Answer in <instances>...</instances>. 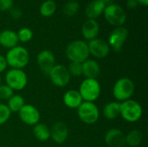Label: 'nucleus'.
<instances>
[{"instance_id":"27","label":"nucleus","mask_w":148,"mask_h":147,"mask_svg":"<svg viewBox=\"0 0 148 147\" xmlns=\"http://www.w3.org/2000/svg\"><path fill=\"white\" fill-rule=\"evenodd\" d=\"M16 35H17L18 41L23 43H27L29 41H31V39L33 38V31L27 27L21 28L16 32Z\"/></svg>"},{"instance_id":"19","label":"nucleus","mask_w":148,"mask_h":147,"mask_svg":"<svg viewBox=\"0 0 148 147\" xmlns=\"http://www.w3.org/2000/svg\"><path fill=\"white\" fill-rule=\"evenodd\" d=\"M62 101L67 107L70 109H77L83 102V100L78 90L70 89L63 94Z\"/></svg>"},{"instance_id":"28","label":"nucleus","mask_w":148,"mask_h":147,"mask_svg":"<svg viewBox=\"0 0 148 147\" xmlns=\"http://www.w3.org/2000/svg\"><path fill=\"white\" fill-rule=\"evenodd\" d=\"M67 68L71 77H79L82 75V66L80 62H70Z\"/></svg>"},{"instance_id":"16","label":"nucleus","mask_w":148,"mask_h":147,"mask_svg":"<svg viewBox=\"0 0 148 147\" xmlns=\"http://www.w3.org/2000/svg\"><path fill=\"white\" fill-rule=\"evenodd\" d=\"M100 32V24L96 20L87 19L82 25V35L86 41L97 38Z\"/></svg>"},{"instance_id":"38","label":"nucleus","mask_w":148,"mask_h":147,"mask_svg":"<svg viewBox=\"0 0 148 147\" xmlns=\"http://www.w3.org/2000/svg\"><path fill=\"white\" fill-rule=\"evenodd\" d=\"M68 1H76V2H77L78 0H68Z\"/></svg>"},{"instance_id":"26","label":"nucleus","mask_w":148,"mask_h":147,"mask_svg":"<svg viewBox=\"0 0 148 147\" xmlns=\"http://www.w3.org/2000/svg\"><path fill=\"white\" fill-rule=\"evenodd\" d=\"M80 5L78 3V2L76 1H68L62 8V11L63 14L68 16H75L78 10H79Z\"/></svg>"},{"instance_id":"5","label":"nucleus","mask_w":148,"mask_h":147,"mask_svg":"<svg viewBox=\"0 0 148 147\" xmlns=\"http://www.w3.org/2000/svg\"><path fill=\"white\" fill-rule=\"evenodd\" d=\"M143 115V108L141 105L133 100H127L121 102V112L120 116L127 122L135 123L138 122Z\"/></svg>"},{"instance_id":"36","label":"nucleus","mask_w":148,"mask_h":147,"mask_svg":"<svg viewBox=\"0 0 148 147\" xmlns=\"http://www.w3.org/2000/svg\"><path fill=\"white\" fill-rule=\"evenodd\" d=\"M106 5H108V4H110V3H113V0H101Z\"/></svg>"},{"instance_id":"33","label":"nucleus","mask_w":148,"mask_h":147,"mask_svg":"<svg viewBox=\"0 0 148 147\" xmlns=\"http://www.w3.org/2000/svg\"><path fill=\"white\" fill-rule=\"evenodd\" d=\"M8 68V64L5 59V56L0 54V74L4 72Z\"/></svg>"},{"instance_id":"7","label":"nucleus","mask_w":148,"mask_h":147,"mask_svg":"<svg viewBox=\"0 0 148 147\" xmlns=\"http://www.w3.org/2000/svg\"><path fill=\"white\" fill-rule=\"evenodd\" d=\"M4 81L13 91H22L28 84V75L23 69L10 68L5 74Z\"/></svg>"},{"instance_id":"3","label":"nucleus","mask_w":148,"mask_h":147,"mask_svg":"<svg viewBox=\"0 0 148 147\" xmlns=\"http://www.w3.org/2000/svg\"><path fill=\"white\" fill-rule=\"evenodd\" d=\"M134 91V82L128 77H121L118 79L113 87V95L118 102H123L132 99Z\"/></svg>"},{"instance_id":"11","label":"nucleus","mask_w":148,"mask_h":147,"mask_svg":"<svg viewBox=\"0 0 148 147\" xmlns=\"http://www.w3.org/2000/svg\"><path fill=\"white\" fill-rule=\"evenodd\" d=\"M89 55H92L95 59L106 58L110 53V47L107 41L101 38H95L88 42Z\"/></svg>"},{"instance_id":"34","label":"nucleus","mask_w":148,"mask_h":147,"mask_svg":"<svg viewBox=\"0 0 148 147\" xmlns=\"http://www.w3.org/2000/svg\"><path fill=\"white\" fill-rule=\"evenodd\" d=\"M126 5L129 9H135V8L138 7L139 3H138V2L136 0H127Z\"/></svg>"},{"instance_id":"31","label":"nucleus","mask_w":148,"mask_h":147,"mask_svg":"<svg viewBox=\"0 0 148 147\" xmlns=\"http://www.w3.org/2000/svg\"><path fill=\"white\" fill-rule=\"evenodd\" d=\"M14 4L13 0H0V11H9Z\"/></svg>"},{"instance_id":"15","label":"nucleus","mask_w":148,"mask_h":147,"mask_svg":"<svg viewBox=\"0 0 148 147\" xmlns=\"http://www.w3.org/2000/svg\"><path fill=\"white\" fill-rule=\"evenodd\" d=\"M104 141L109 147H123L126 146L125 134L119 128L109 129L105 133Z\"/></svg>"},{"instance_id":"13","label":"nucleus","mask_w":148,"mask_h":147,"mask_svg":"<svg viewBox=\"0 0 148 147\" xmlns=\"http://www.w3.org/2000/svg\"><path fill=\"white\" fill-rule=\"evenodd\" d=\"M36 63L39 69L48 75L49 72L56 65V57L52 51L49 49H43L40 51L36 55Z\"/></svg>"},{"instance_id":"21","label":"nucleus","mask_w":148,"mask_h":147,"mask_svg":"<svg viewBox=\"0 0 148 147\" xmlns=\"http://www.w3.org/2000/svg\"><path fill=\"white\" fill-rule=\"evenodd\" d=\"M121 112V102L116 101H110L103 107L102 114L108 120H114L120 116Z\"/></svg>"},{"instance_id":"32","label":"nucleus","mask_w":148,"mask_h":147,"mask_svg":"<svg viewBox=\"0 0 148 147\" xmlns=\"http://www.w3.org/2000/svg\"><path fill=\"white\" fill-rule=\"evenodd\" d=\"M9 14L10 16V17L14 20H17L20 19L23 16V12L21 10V9L19 8H14L12 7L10 10H9Z\"/></svg>"},{"instance_id":"6","label":"nucleus","mask_w":148,"mask_h":147,"mask_svg":"<svg viewBox=\"0 0 148 147\" xmlns=\"http://www.w3.org/2000/svg\"><path fill=\"white\" fill-rule=\"evenodd\" d=\"M103 16L105 20L114 28L123 26L127 17L125 10L121 5L114 3L106 5Z\"/></svg>"},{"instance_id":"37","label":"nucleus","mask_w":148,"mask_h":147,"mask_svg":"<svg viewBox=\"0 0 148 147\" xmlns=\"http://www.w3.org/2000/svg\"><path fill=\"white\" fill-rule=\"evenodd\" d=\"M0 84H2V78H1V75H0Z\"/></svg>"},{"instance_id":"39","label":"nucleus","mask_w":148,"mask_h":147,"mask_svg":"<svg viewBox=\"0 0 148 147\" xmlns=\"http://www.w3.org/2000/svg\"><path fill=\"white\" fill-rule=\"evenodd\" d=\"M0 147H9V146H1Z\"/></svg>"},{"instance_id":"9","label":"nucleus","mask_w":148,"mask_h":147,"mask_svg":"<svg viewBox=\"0 0 148 147\" xmlns=\"http://www.w3.org/2000/svg\"><path fill=\"white\" fill-rule=\"evenodd\" d=\"M48 76L51 83L57 88H64L68 86L71 79L67 67L62 64H56L49 72Z\"/></svg>"},{"instance_id":"12","label":"nucleus","mask_w":148,"mask_h":147,"mask_svg":"<svg viewBox=\"0 0 148 147\" xmlns=\"http://www.w3.org/2000/svg\"><path fill=\"white\" fill-rule=\"evenodd\" d=\"M17 113L20 120L27 126H34L40 122V112L35 106L31 104H25Z\"/></svg>"},{"instance_id":"14","label":"nucleus","mask_w":148,"mask_h":147,"mask_svg":"<svg viewBox=\"0 0 148 147\" xmlns=\"http://www.w3.org/2000/svg\"><path fill=\"white\" fill-rule=\"evenodd\" d=\"M69 138V127L63 121L54 123L50 128V139L58 145L63 144Z\"/></svg>"},{"instance_id":"20","label":"nucleus","mask_w":148,"mask_h":147,"mask_svg":"<svg viewBox=\"0 0 148 147\" xmlns=\"http://www.w3.org/2000/svg\"><path fill=\"white\" fill-rule=\"evenodd\" d=\"M16 32L12 29H4L0 32V45L5 49H10L18 45Z\"/></svg>"},{"instance_id":"30","label":"nucleus","mask_w":148,"mask_h":147,"mask_svg":"<svg viewBox=\"0 0 148 147\" xmlns=\"http://www.w3.org/2000/svg\"><path fill=\"white\" fill-rule=\"evenodd\" d=\"M14 94V91L6 84H0V100L8 101Z\"/></svg>"},{"instance_id":"8","label":"nucleus","mask_w":148,"mask_h":147,"mask_svg":"<svg viewBox=\"0 0 148 147\" xmlns=\"http://www.w3.org/2000/svg\"><path fill=\"white\" fill-rule=\"evenodd\" d=\"M76 110L80 120L84 124L93 125L100 119V110L95 102L83 101Z\"/></svg>"},{"instance_id":"18","label":"nucleus","mask_w":148,"mask_h":147,"mask_svg":"<svg viewBox=\"0 0 148 147\" xmlns=\"http://www.w3.org/2000/svg\"><path fill=\"white\" fill-rule=\"evenodd\" d=\"M106 4L101 0H93L89 2L85 8V15L88 19L96 20L101 15L105 10Z\"/></svg>"},{"instance_id":"4","label":"nucleus","mask_w":148,"mask_h":147,"mask_svg":"<svg viewBox=\"0 0 148 147\" xmlns=\"http://www.w3.org/2000/svg\"><path fill=\"white\" fill-rule=\"evenodd\" d=\"M83 101L95 102L101 94V86L97 79L85 78L80 84L79 90Z\"/></svg>"},{"instance_id":"10","label":"nucleus","mask_w":148,"mask_h":147,"mask_svg":"<svg viewBox=\"0 0 148 147\" xmlns=\"http://www.w3.org/2000/svg\"><path fill=\"white\" fill-rule=\"evenodd\" d=\"M128 37V30L126 27H115L109 34L108 38V43L114 51H121Z\"/></svg>"},{"instance_id":"35","label":"nucleus","mask_w":148,"mask_h":147,"mask_svg":"<svg viewBox=\"0 0 148 147\" xmlns=\"http://www.w3.org/2000/svg\"><path fill=\"white\" fill-rule=\"evenodd\" d=\"M138 2L139 4L142 5V6H147L148 5V0H136Z\"/></svg>"},{"instance_id":"1","label":"nucleus","mask_w":148,"mask_h":147,"mask_svg":"<svg viewBox=\"0 0 148 147\" xmlns=\"http://www.w3.org/2000/svg\"><path fill=\"white\" fill-rule=\"evenodd\" d=\"M4 56L8 67H10V68L23 69L29 62V53L28 49L20 45L8 49Z\"/></svg>"},{"instance_id":"2","label":"nucleus","mask_w":148,"mask_h":147,"mask_svg":"<svg viewBox=\"0 0 148 147\" xmlns=\"http://www.w3.org/2000/svg\"><path fill=\"white\" fill-rule=\"evenodd\" d=\"M65 55L69 62L82 63L89 58L88 42L85 40H74L70 42L65 49Z\"/></svg>"},{"instance_id":"22","label":"nucleus","mask_w":148,"mask_h":147,"mask_svg":"<svg viewBox=\"0 0 148 147\" xmlns=\"http://www.w3.org/2000/svg\"><path fill=\"white\" fill-rule=\"evenodd\" d=\"M33 135L40 142H46L50 139V128L44 123H37L33 126Z\"/></svg>"},{"instance_id":"24","label":"nucleus","mask_w":148,"mask_h":147,"mask_svg":"<svg viewBox=\"0 0 148 147\" xmlns=\"http://www.w3.org/2000/svg\"><path fill=\"white\" fill-rule=\"evenodd\" d=\"M7 107L11 112V113H18L21 108L25 105V101L21 94H13L8 101H7Z\"/></svg>"},{"instance_id":"23","label":"nucleus","mask_w":148,"mask_h":147,"mask_svg":"<svg viewBox=\"0 0 148 147\" xmlns=\"http://www.w3.org/2000/svg\"><path fill=\"white\" fill-rule=\"evenodd\" d=\"M142 139V132L138 129H134L125 135V142L128 147H138L141 144Z\"/></svg>"},{"instance_id":"25","label":"nucleus","mask_w":148,"mask_h":147,"mask_svg":"<svg viewBox=\"0 0 148 147\" xmlns=\"http://www.w3.org/2000/svg\"><path fill=\"white\" fill-rule=\"evenodd\" d=\"M56 10V3L54 0L43 1L39 8V12L41 16L44 17H49L55 14Z\"/></svg>"},{"instance_id":"29","label":"nucleus","mask_w":148,"mask_h":147,"mask_svg":"<svg viewBox=\"0 0 148 147\" xmlns=\"http://www.w3.org/2000/svg\"><path fill=\"white\" fill-rule=\"evenodd\" d=\"M11 112L8 108L6 104L0 103V126L5 124L10 118Z\"/></svg>"},{"instance_id":"40","label":"nucleus","mask_w":148,"mask_h":147,"mask_svg":"<svg viewBox=\"0 0 148 147\" xmlns=\"http://www.w3.org/2000/svg\"><path fill=\"white\" fill-rule=\"evenodd\" d=\"M43 1H48V0H43Z\"/></svg>"},{"instance_id":"17","label":"nucleus","mask_w":148,"mask_h":147,"mask_svg":"<svg viewBox=\"0 0 148 147\" xmlns=\"http://www.w3.org/2000/svg\"><path fill=\"white\" fill-rule=\"evenodd\" d=\"M82 75L88 79H97L101 74V66L95 59H87L82 63Z\"/></svg>"}]
</instances>
